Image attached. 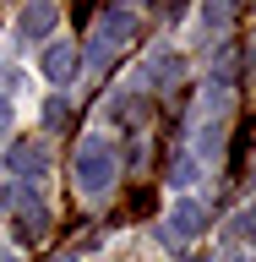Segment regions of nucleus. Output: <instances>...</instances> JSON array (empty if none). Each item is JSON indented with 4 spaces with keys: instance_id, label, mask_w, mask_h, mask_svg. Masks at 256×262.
I'll list each match as a JSON object with an SVG mask.
<instances>
[{
    "instance_id": "nucleus-1",
    "label": "nucleus",
    "mask_w": 256,
    "mask_h": 262,
    "mask_svg": "<svg viewBox=\"0 0 256 262\" xmlns=\"http://www.w3.org/2000/svg\"><path fill=\"white\" fill-rule=\"evenodd\" d=\"M71 169H77V196H104L114 186V175H120V153L104 137H87L77 147V164Z\"/></svg>"
},
{
    "instance_id": "nucleus-2",
    "label": "nucleus",
    "mask_w": 256,
    "mask_h": 262,
    "mask_svg": "<svg viewBox=\"0 0 256 262\" xmlns=\"http://www.w3.org/2000/svg\"><path fill=\"white\" fill-rule=\"evenodd\" d=\"M131 33H136V16H131V11H104L98 33L87 38V60H93V66H104V60L114 55V49H120V44L131 38Z\"/></svg>"
},
{
    "instance_id": "nucleus-3",
    "label": "nucleus",
    "mask_w": 256,
    "mask_h": 262,
    "mask_svg": "<svg viewBox=\"0 0 256 262\" xmlns=\"http://www.w3.org/2000/svg\"><path fill=\"white\" fill-rule=\"evenodd\" d=\"M202 229H207V208L185 196V202H175V213H169V224H164V241H196Z\"/></svg>"
},
{
    "instance_id": "nucleus-4",
    "label": "nucleus",
    "mask_w": 256,
    "mask_h": 262,
    "mask_svg": "<svg viewBox=\"0 0 256 262\" xmlns=\"http://www.w3.org/2000/svg\"><path fill=\"white\" fill-rule=\"evenodd\" d=\"M44 169H49V153H44L38 142H16V147H11V175L44 180Z\"/></svg>"
},
{
    "instance_id": "nucleus-5",
    "label": "nucleus",
    "mask_w": 256,
    "mask_h": 262,
    "mask_svg": "<svg viewBox=\"0 0 256 262\" xmlns=\"http://www.w3.org/2000/svg\"><path fill=\"white\" fill-rule=\"evenodd\" d=\"M16 235H22V241H44V235H49L44 202H33V196H22V202H16Z\"/></svg>"
},
{
    "instance_id": "nucleus-6",
    "label": "nucleus",
    "mask_w": 256,
    "mask_h": 262,
    "mask_svg": "<svg viewBox=\"0 0 256 262\" xmlns=\"http://www.w3.org/2000/svg\"><path fill=\"white\" fill-rule=\"evenodd\" d=\"M77 71V44H49L44 49V77L49 82H71Z\"/></svg>"
},
{
    "instance_id": "nucleus-7",
    "label": "nucleus",
    "mask_w": 256,
    "mask_h": 262,
    "mask_svg": "<svg viewBox=\"0 0 256 262\" xmlns=\"http://www.w3.org/2000/svg\"><path fill=\"white\" fill-rule=\"evenodd\" d=\"M55 6H49V0H38V6H28V11H22V33H28V38H44L49 28H55Z\"/></svg>"
},
{
    "instance_id": "nucleus-8",
    "label": "nucleus",
    "mask_w": 256,
    "mask_h": 262,
    "mask_svg": "<svg viewBox=\"0 0 256 262\" xmlns=\"http://www.w3.org/2000/svg\"><path fill=\"white\" fill-rule=\"evenodd\" d=\"M180 71H185V66H180V60H164V55H158V60H153V71H147V77H153V82H169V88H175V82H180Z\"/></svg>"
},
{
    "instance_id": "nucleus-9",
    "label": "nucleus",
    "mask_w": 256,
    "mask_h": 262,
    "mask_svg": "<svg viewBox=\"0 0 256 262\" xmlns=\"http://www.w3.org/2000/svg\"><path fill=\"white\" fill-rule=\"evenodd\" d=\"M65 115H71V110H65V98H49V104H44V126H49V131H60V126H65Z\"/></svg>"
},
{
    "instance_id": "nucleus-10",
    "label": "nucleus",
    "mask_w": 256,
    "mask_h": 262,
    "mask_svg": "<svg viewBox=\"0 0 256 262\" xmlns=\"http://www.w3.org/2000/svg\"><path fill=\"white\" fill-rule=\"evenodd\" d=\"M218 142H224V126H202V153H218Z\"/></svg>"
},
{
    "instance_id": "nucleus-11",
    "label": "nucleus",
    "mask_w": 256,
    "mask_h": 262,
    "mask_svg": "<svg viewBox=\"0 0 256 262\" xmlns=\"http://www.w3.org/2000/svg\"><path fill=\"white\" fill-rule=\"evenodd\" d=\"M169 180H175V186H191V180H196V164H191V159H180V164H175V175H169Z\"/></svg>"
},
{
    "instance_id": "nucleus-12",
    "label": "nucleus",
    "mask_w": 256,
    "mask_h": 262,
    "mask_svg": "<svg viewBox=\"0 0 256 262\" xmlns=\"http://www.w3.org/2000/svg\"><path fill=\"white\" fill-rule=\"evenodd\" d=\"M202 16H207V28H224V22H229V11H224V6H207Z\"/></svg>"
},
{
    "instance_id": "nucleus-13",
    "label": "nucleus",
    "mask_w": 256,
    "mask_h": 262,
    "mask_svg": "<svg viewBox=\"0 0 256 262\" xmlns=\"http://www.w3.org/2000/svg\"><path fill=\"white\" fill-rule=\"evenodd\" d=\"M6 126H11V110H6V104H0V131H6Z\"/></svg>"
},
{
    "instance_id": "nucleus-14",
    "label": "nucleus",
    "mask_w": 256,
    "mask_h": 262,
    "mask_svg": "<svg viewBox=\"0 0 256 262\" xmlns=\"http://www.w3.org/2000/svg\"><path fill=\"white\" fill-rule=\"evenodd\" d=\"M0 208H6V191H0Z\"/></svg>"
}]
</instances>
